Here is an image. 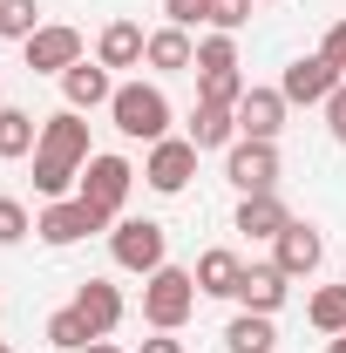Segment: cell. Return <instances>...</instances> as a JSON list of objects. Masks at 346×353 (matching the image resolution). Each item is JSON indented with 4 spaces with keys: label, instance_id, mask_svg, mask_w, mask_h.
<instances>
[{
    "label": "cell",
    "instance_id": "cell-19",
    "mask_svg": "<svg viewBox=\"0 0 346 353\" xmlns=\"http://www.w3.org/2000/svg\"><path fill=\"white\" fill-rule=\"evenodd\" d=\"M238 279H245V259L224 252V245H211V252L197 259V292H204V299H238Z\"/></svg>",
    "mask_w": 346,
    "mask_h": 353
},
{
    "label": "cell",
    "instance_id": "cell-17",
    "mask_svg": "<svg viewBox=\"0 0 346 353\" xmlns=\"http://www.w3.org/2000/svg\"><path fill=\"white\" fill-rule=\"evenodd\" d=\"M143 61L156 68V75H183V68H197V41H190V28H150V48H143Z\"/></svg>",
    "mask_w": 346,
    "mask_h": 353
},
{
    "label": "cell",
    "instance_id": "cell-36",
    "mask_svg": "<svg viewBox=\"0 0 346 353\" xmlns=\"http://www.w3.org/2000/svg\"><path fill=\"white\" fill-rule=\"evenodd\" d=\"M0 109H7V88H0Z\"/></svg>",
    "mask_w": 346,
    "mask_h": 353
},
{
    "label": "cell",
    "instance_id": "cell-2",
    "mask_svg": "<svg viewBox=\"0 0 346 353\" xmlns=\"http://www.w3.org/2000/svg\"><path fill=\"white\" fill-rule=\"evenodd\" d=\"M197 272H183V265H163V272H150L143 279V326L150 333H183L190 326V312H197Z\"/></svg>",
    "mask_w": 346,
    "mask_h": 353
},
{
    "label": "cell",
    "instance_id": "cell-34",
    "mask_svg": "<svg viewBox=\"0 0 346 353\" xmlns=\"http://www.w3.org/2000/svg\"><path fill=\"white\" fill-rule=\"evenodd\" d=\"M82 353H123V347H116V340H88Z\"/></svg>",
    "mask_w": 346,
    "mask_h": 353
},
{
    "label": "cell",
    "instance_id": "cell-18",
    "mask_svg": "<svg viewBox=\"0 0 346 353\" xmlns=\"http://www.w3.org/2000/svg\"><path fill=\"white\" fill-rule=\"evenodd\" d=\"M143 48H150V34L136 28V21H109L102 34H95V61L116 75V68H143Z\"/></svg>",
    "mask_w": 346,
    "mask_h": 353
},
{
    "label": "cell",
    "instance_id": "cell-8",
    "mask_svg": "<svg viewBox=\"0 0 346 353\" xmlns=\"http://www.w3.org/2000/svg\"><path fill=\"white\" fill-rule=\"evenodd\" d=\"M340 68L326 61V54H299V61H285V75H278V95L292 102V109H326L333 95H340Z\"/></svg>",
    "mask_w": 346,
    "mask_h": 353
},
{
    "label": "cell",
    "instance_id": "cell-28",
    "mask_svg": "<svg viewBox=\"0 0 346 353\" xmlns=\"http://www.w3.org/2000/svg\"><path fill=\"white\" fill-rule=\"evenodd\" d=\"M252 7H258V0H211V7H204V28H211V34H238V28L252 21Z\"/></svg>",
    "mask_w": 346,
    "mask_h": 353
},
{
    "label": "cell",
    "instance_id": "cell-7",
    "mask_svg": "<svg viewBox=\"0 0 346 353\" xmlns=\"http://www.w3.org/2000/svg\"><path fill=\"white\" fill-rule=\"evenodd\" d=\"M197 143L190 136H163V143H150V157H143V183L156 190V197H176V190H190V176H197Z\"/></svg>",
    "mask_w": 346,
    "mask_h": 353
},
{
    "label": "cell",
    "instance_id": "cell-29",
    "mask_svg": "<svg viewBox=\"0 0 346 353\" xmlns=\"http://www.w3.org/2000/svg\"><path fill=\"white\" fill-rule=\"evenodd\" d=\"M34 231V218H28V204L21 197H0V245H21Z\"/></svg>",
    "mask_w": 346,
    "mask_h": 353
},
{
    "label": "cell",
    "instance_id": "cell-4",
    "mask_svg": "<svg viewBox=\"0 0 346 353\" xmlns=\"http://www.w3.org/2000/svg\"><path fill=\"white\" fill-rule=\"evenodd\" d=\"M130 190H136V163L116 157V150H95V157L82 163V190H75V197H82L102 224H116L123 204H130Z\"/></svg>",
    "mask_w": 346,
    "mask_h": 353
},
{
    "label": "cell",
    "instance_id": "cell-5",
    "mask_svg": "<svg viewBox=\"0 0 346 353\" xmlns=\"http://www.w3.org/2000/svg\"><path fill=\"white\" fill-rule=\"evenodd\" d=\"M109 259L123 272H136V279H150V272L170 265V231L156 218H116L109 224Z\"/></svg>",
    "mask_w": 346,
    "mask_h": 353
},
{
    "label": "cell",
    "instance_id": "cell-14",
    "mask_svg": "<svg viewBox=\"0 0 346 353\" xmlns=\"http://www.w3.org/2000/svg\"><path fill=\"white\" fill-rule=\"evenodd\" d=\"M285 224H292V211L278 204V190H265V197H238V218H231V231H238V238H252V245H272Z\"/></svg>",
    "mask_w": 346,
    "mask_h": 353
},
{
    "label": "cell",
    "instance_id": "cell-11",
    "mask_svg": "<svg viewBox=\"0 0 346 353\" xmlns=\"http://www.w3.org/2000/svg\"><path fill=\"white\" fill-rule=\"evenodd\" d=\"M272 265H278L285 279H312V272L326 265V238H319V224L292 218L278 238H272Z\"/></svg>",
    "mask_w": 346,
    "mask_h": 353
},
{
    "label": "cell",
    "instance_id": "cell-13",
    "mask_svg": "<svg viewBox=\"0 0 346 353\" xmlns=\"http://www.w3.org/2000/svg\"><path fill=\"white\" fill-rule=\"evenodd\" d=\"M285 95L278 88H245V102H238V136H252V143H278L285 130Z\"/></svg>",
    "mask_w": 346,
    "mask_h": 353
},
{
    "label": "cell",
    "instance_id": "cell-20",
    "mask_svg": "<svg viewBox=\"0 0 346 353\" xmlns=\"http://www.w3.org/2000/svg\"><path fill=\"white\" fill-rule=\"evenodd\" d=\"M190 143H197V150H231V143H238V109L197 102V109H190Z\"/></svg>",
    "mask_w": 346,
    "mask_h": 353
},
{
    "label": "cell",
    "instance_id": "cell-12",
    "mask_svg": "<svg viewBox=\"0 0 346 353\" xmlns=\"http://www.w3.org/2000/svg\"><path fill=\"white\" fill-rule=\"evenodd\" d=\"M68 306L88 319V333H95V340H109V333L130 319V299H123V285H109V279H82Z\"/></svg>",
    "mask_w": 346,
    "mask_h": 353
},
{
    "label": "cell",
    "instance_id": "cell-1",
    "mask_svg": "<svg viewBox=\"0 0 346 353\" xmlns=\"http://www.w3.org/2000/svg\"><path fill=\"white\" fill-rule=\"evenodd\" d=\"M95 157L88 150V123L82 109H54L41 116V150H34V197L54 204V197H75L82 190V163Z\"/></svg>",
    "mask_w": 346,
    "mask_h": 353
},
{
    "label": "cell",
    "instance_id": "cell-38",
    "mask_svg": "<svg viewBox=\"0 0 346 353\" xmlns=\"http://www.w3.org/2000/svg\"><path fill=\"white\" fill-rule=\"evenodd\" d=\"M0 353H14V347H7V340H0Z\"/></svg>",
    "mask_w": 346,
    "mask_h": 353
},
{
    "label": "cell",
    "instance_id": "cell-9",
    "mask_svg": "<svg viewBox=\"0 0 346 353\" xmlns=\"http://www.w3.org/2000/svg\"><path fill=\"white\" fill-rule=\"evenodd\" d=\"M21 61H28V75H54V82H61V75H68L75 61H88V54H82V34H75L68 21H48L41 34L21 41Z\"/></svg>",
    "mask_w": 346,
    "mask_h": 353
},
{
    "label": "cell",
    "instance_id": "cell-6",
    "mask_svg": "<svg viewBox=\"0 0 346 353\" xmlns=\"http://www.w3.org/2000/svg\"><path fill=\"white\" fill-rule=\"evenodd\" d=\"M224 176H231L238 197H265V190H278V143H252V136H238V143L224 150Z\"/></svg>",
    "mask_w": 346,
    "mask_h": 353
},
{
    "label": "cell",
    "instance_id": "cell-31",
    "mask_svg": "<svg viewBox=\"0 0 346 353\" xmlns=\"http://www.w3.org/2000/svg\"><path fill=\"white\" fill-rule=\"evenodd\" d=\"M319 54H326V61H333V68L346 75V21H333V28H326V41H319Z\"/></svg>",
    "mask_w": 346,
    "mask_h": 353
},
{
    "label": "cell",
    "instance_id": "cell-24",
    "mask_svg": "<svg viewBox=\"0 0 346 353\" xmlns=\"http://www.w3.org/2000/svg\"><path fill=\"white\" fill-rule=\"evenodd\" d=\"M305 319L333 340V333H346V285H319L312 299H305Z\"/></svg>",
    "mask_w": 346,
    "mask_h": 353
},
{
    "label": "cell",
    "instance_id": "cell-16",
    "mask_svg": "<svg viewBox=\"0 0 346 353\" xmlns=\"http://www.w3.org/2000/svg\"><path fill=\"white\" fill-rule=\"evenodd\" d=\"M285 292H292V279H285L278 265H245V279H238V312H278Z\"/></svg>",
    "mask_w": 346,
    "mask_h": 353
},
{
    "label": "cell",
    "instance_id": "cell-21",
    "mask_svg": "<svg viewBox=\"0 0 346 353\" xmlns=\"http://www.w3.org/2000/svg\"><path fill=\"white\" fill-rule=\"evenodd\" d=\"M41 150V116H28V109H0V157L14 163V157H34Z\"/></svg>",
    "mask_w": 346,
    "mask_h": 353
},
{
    "label": "cell",
    "instance_id": "cell-27",
    "mask_svg": "<svg viewBox=\"0 0 346 353\" xmlns=\"http://www.w3.org/2000/svg\"><path fill=\"white\" fill-rule=\"evenodd\" d=\"M238 68V34H204L197 41V75H224Z\"/></svg>",
    "mask_w": 346,
    "mask_h": 353
},
{
    "label": "cell",
    "instance_id": "cell-22",
    "mask_svg": "<svg viewBox=\"0 0 346 353\" xmlns=\"http://www.w3.org/2000/svg\"><path fill=\"white\" fill-rule=\"evenodd\" d=\"M224 347H231V353H272V347H278L272 312H238V319L224 326Z\"/></svg>",
    "mask_w": 346,
    "mask_h": 353
},
{
    "label": "cell",
    "instance_id": "cell-3",
    "mask_svg": "<svg viewBox=\"0 0 346 353\" xmlns=\"http://www.w3.org/2000/svg\"><path fill=\"white\" fill-rule=\"evenodd\" d=\"M109 123L130 136V143H163V136H170V95L156 82H116Z\"/></svg>",
    "mask_w": 346,
    "mask_h": 353
},
{
    "label": "cell",
    "instance_id": "cell-33",
    "mask_svg": "<svg viewBox=\"0 0 346 353\" xmlns=\"http://www.w3.org/2000/svg\"><path fill=\"white\" fill-rule=\"evenodd\" d=\"M136 353H183V340H176V333H156V340H143Z\"/></svg>",
    "mask_w": 346,
    "mask_h": 353
},
{
    "label": "cell",
    "instance_id": "cell-10",
    "mask_svg": "<svg viewBox=\"0 0 346 353\" xmlns=\"http://www.w3.org/2000/svg\"><path fill=\"white\" fill-rule=\"evenodd\" d=\"M95 231H109V224L95 218L82 197H54V204H41V218H34V238H41V245H54V252L82 245V238H95Z\"/></svg>",
    "mask_w": 346,
    "mask_h": 353
},
{
    "label": "cell",
    "instance_id": "cell-32",
    "mask_svg": "<svg viewBox=\"0 0 346 353\" xmlns=\"http://www.w3.org/2000/svg\"><path fill=\"white\" fill-rule=\"evenodd\" d=\"M326 130H333V143L346 150V82H340V95L326 102Z\"/></svg>",
    "mask_w": 346,
    "mask_h": 353
},
{
    "label": "cell",
    "instance_id": "cell-35",
    "mask_svg": "<svg viewBox=\"0 0 346 353\" xmlns=\"http://www.w3.org/2000/svg\"><path fill=\"white\" fill-rule=\"evenodd\" d=\"M326 353H346V333H333V340H326Z\"/></svg>",
    "mask_w": 346,
    "mask_h": 353
},
{
    "label": "cell",
    "instance_id": "cell-37",
    "mask_svg": "<svg viewBox=\"0 0 346 353\" xmlns=\"http://www.w3.org/2000/svg\"><path fill=\"white\" fill-rule=\"evenodd\" d=\"M258 7H278V0H258Z\"/></svg>",
    "mask_w": 346,
    "mask_h": 353
},
{
    "label": "cell",
    "instance_id": "cell-39",
    "mask_svg": "<svg viewBox=\"0 0 346 353\" xmlns=\"http://www.w3.org/2000/svg\"><path fill=\"white\" fill-rule=\"evenodd\" d=\"M0 312H7V306H0Z\"/></svg>",
    "mask_w": 346,
    "mask_h": 353
},
{
    "label": "cell",
    "instance_id": "cell-30",
    "mask_svg": "<svg viewBox=\"0 0 346 353\" xmlns=\"http://www.w3.org/2000/svg\"><path fill=\"white\" fill-rule=\"evenodd\" d=\"M204 7H211V0H163V21H170V28H197Z\"/></svg>",
    "mask_w": 346,
    "mask_h": 353
},
{
    "label": "cell",
    "instance_id": "cell-15",
    "mask_svg": "<svg viewBox=\"0 0 346 353\" xmlns=\"http://www.w3.org/2000/svg\"><path fill=\"white\" fill-rule=\"evenodd\" d=\"M109 95H116V75H109V68H102V61H75V68H68V75H61V102H68V109H109Z\"/></svg>",
    "mask_w": 346,
    "mask_h": 353
},
{
    "label": "cell",
    "instance_id": "cell-26",
    "mask_svg": "<svg viewBox=\"0 0 346 353\" xmlns=\"http://www.w3.org/2000/svg\"><path fill=\"white\" fill-rule=\"evenodd\" d=\"M245 75H238V68H224V75H197V102H211V109H238V102H245Z\"/></svg>",
    "mask_w": 346,
    "mask_h": 353
},
{
    "label": "cell",
    "instance_id": "cell-25",
    "mask_svg": "<svg viewBox=\"0 0 346 353\" xmlns=\"http://www.w3.org/2000/svg\"><path fill=\"white\" fill-rule=\"evenodd\" d=\"M41 0H0V41H28V34H41Z\"/></svg>",
    "mask_w": 346,
    "mask_h": 353
},
{
    "label": "cell",
    "instance_id": "cell-23",
    "mask_svg": "<svg viewBox=\"0 0 346 353\" xmlns=\"http://www.w3.org/2000/svg\"><path fill=\"white\" fill-rule=\"evenodd\" d=\"M41 333H48V347H54V353H82L88 340H95V333H88V319H82L75 306L48 312V326H41Z\"/></svg>",
    "mask_w": 346,
    "mask_h": 353
}]
</instances>
